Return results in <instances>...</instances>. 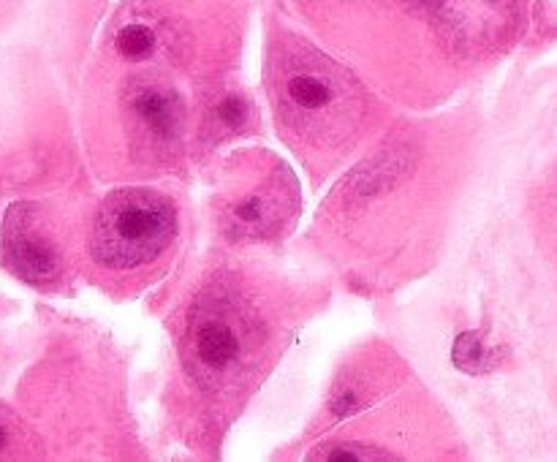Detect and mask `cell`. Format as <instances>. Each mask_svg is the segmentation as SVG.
Here are the masks:
<instances>
[{"mask_svg": "<svg viewBox=\"0 0 557 462\" xmlns=\"http://www.w3.org/2000/svg\"><path fill=\"white\" fill-rule=\"evenodd\" d=\"M177 232V212L166 196L147 188L117 190L98 210L90 253L107 270H136L158 259Z\"/></svg>", "mask_w": 557, "mask_h": 462, "instance_id": "cell-1", "label": "cell"}, {"mask_svg": "<svg viewBox=\"0 0 557 462\" xmlns=\"http://www.w3.org/2000/svg\"><path fill=\"white\" fill-rule=\"evenodd\" d=\"M277 103L286 123L305 136L335 134L354 112L351 87L321 58H292L283 65Z\"/></svg>", "mask_w": 557, "mask_h": 462, "instance_id": "cell-2", "label": "cell"}, {"mask_svg": "<svg viewBox=\"0 0 557 462\" xmlns=\"http://www.w3.org/2000/svg\"><path fill=\"white\" fill-rule=\"evenodd\" d=\"M245 353L243 321L223 302L201 308L190 321L188 359L201 380L223 378Z\"/></svg>", "mask_w": 557, "mask_h": 462, "instance_id": "cell-3", "label": "cell"}, {"mask_svg": "<svg viewBox=\"0 0 557 462\" xmlns=\"http://www.w3.org/2000/svg\"><path fill=\"white\" fill-rule=\"evenodd\" d=\"M128 109L134 123L161 145H172L183 130V101L172 87L161 85V82L136 85L128 96Z\"/></svg>", "mask_w": 557, "mask_h": 462, "instance_id": "cell-4", "label": "cell"}, {"mask_svg": "<svg viewBox=\"0 0 557 462\" xmlns=\"http://www.w3.org/2000/svg\"><path fill=\"white\" fill-rule=\"evenodd\" d=\"M9 261L27 280H47L54 277L60 266L58 248L47 237L30 232H9Z\"/></svg>", "mask_w": 557, "mask_h": 462, "instance_id": "cell-5", "label": "cell"}, {"mask_svg": "<svg viewBox=\"0 0 557 462\" xmlns=\"http://www.w3.org/2000/svg\"><path fill=\"white\" fill-rule=\"evenodd\" d=\"M498 351L482 340L479 332H462L455 342V362L457 367L468 370V373H484V370L495 367Z\"/></svg>", "mask_w": 557, "mask_h": 462, "instance_id": "cell-6", "label": "cell"}, {"mask_svg": "<svg viewBox=\"0 0 557 462\" xmlns=\"http://www.w3.org/2000/svg\"><path fill=\"white\" fill-rule=\"evenodd\" d=\"M158 36L150 25L145 22H128L120 27L117 38H114V49L120 58L125 60H145L156 52Z\"/></svg>", "mask_w": 557, "mask_h": 462, "instance_id": "cell-7", "label": "cell"}, {"mask_svg": "<svg viewBox=\"0 0 557 462\" xmlns=\"http://www.w3.org/2000/svg\"><path fill=\"white\" fill-rule=\"evenodd\" d=\"M25 429L20 427L9 411L0 408V460H14V457L25 454Z\"/></svg>", "mask_w": 557, "mask_h": 462, "instance_id": "cell-8", "label": "cell"}, {"mask_svg": "<svg viewBox=\"0 0 557 462\" xmlns=\"http://www.w3.org/2000/svg\"><path fill=\"white\" fill-rule=\"evenodd\" d=\"M315 457H321V460H357V462H364V460H392L395 454H389V451H373V449H368V446L341 444V446H330L326 451H319Z\"/></svg>", "mask_w": 557, "mask_h": 462, "instance_id": "cell-9", "label": "cell"}, {"mask_svg": "<svg viewBox=\"0 0 557 462\" xmlns=\"http://www.w3.org/2000/svg\"><path fill=\"white\" fill-rule=\"evenodd\" d=\"M218 120H221L223 125H228V128H237V125H243L245 120H248V103L243 101V98H223L221 103H218Z\"/></svg>", "mask_w": 557, "mask_h": 462, "instance_id": "cell-10", "label": "cell"}]
</instances>
